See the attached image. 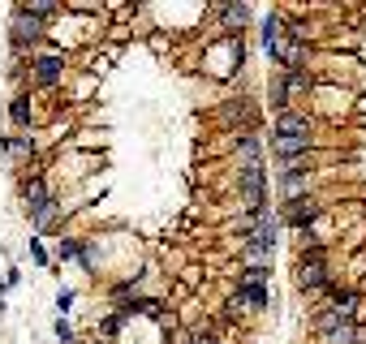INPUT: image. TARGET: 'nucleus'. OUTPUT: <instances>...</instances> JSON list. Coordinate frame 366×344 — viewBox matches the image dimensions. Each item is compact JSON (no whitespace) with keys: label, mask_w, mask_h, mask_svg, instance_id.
<instances>
[{"label":"nucleus","mask_w":366,"mask_h":344,"mask_svg":"<svg viewBox=\"0 0 366 344\" xmlns=\"http://www.w3.org/2000/svg\"><path fill=\"white\" fill-rule=\"evenodd\" d=\"M237 189H241L246 211L259 215V211L267 207V172H263V164H241V168H237Z\"/></svg>","instance_id":"1"},{"label":"nucleus","mask_w":366,"mask_h":344,"mask_svg":"<svg viewBox=\"0 0 366 344\" xmlns=\"http://www.w3.org/2000/svg\"><path fill=\"white\" fill-rule=\"evenodd\" d=\"M319 215H323V203L314 198V194H302V198L284 203L276 219H280V224H289V228H302V233H306V228H310V224H314Z\"/></svg>","instance_id":"2"},{"label":"nucleus","mask_w":366,"mask_h":344,"mask_svg":"<svg viewBox=\"0 0 366 344\" xmlns=\"http://www.w3.org/2000/svg\"><path fill=\"white\" fill-rule=\"evenodd\" d=\"M310 155H302V159H284V168H280V194H284V203H293V198H302V194L310 189Z\"/></svg>","instance_id":"3"},{"label":"nucleus","mask_w":366,"mask_h":344,"mask_svg":"<svg viewBox=\"0 0 366 344\" xmlns=\"http://www.w3.org/2000/svg\"><path fill=\"white\" fill-rule=\"evenodd\" d=\"M314 331H319V344H362V327L358 323H340L332 314H314Z\"/></svg>","instance_id":"4"},{"label":"nucleus","mask_w":366,"mask_h":344,"mask_svg":"<svg viewBox=\"0 0 366 344\" xmlns=\"http://www.w3.org/2000/svg\"><path fill=\"white\" fill-rule=\"evenodd\" d=\"M310 82H314V78H310L306 69H289L284 78L276 82V91H272V104H276L280 112H289V100H293V95H306V91H310Z\"/></svg>","instance_id":"5"},{"label":"nucleus","mask_w":366,"mask_h":344,"mask_svg":"<svg viewBox=\"0 0 366 344\" xmlns=\"http://www.w3.org/2000/svg\"><path fill=\"white\" fill-rule=\"evenodd\" d=\"M31 82L35 86H61L65 82V56H56V52L35 56L31 61Z\"/></svg>","instance_id":"6"},{"label":"nucleus","mask_w":366,"mask_h":344,"mask_svg":"<svg viewBox=\"0 0 366 344\" xmlns=\"http://www.w3.org/2000/svg\"><path fill=\"white\" fill-rule=\"evenodd\" d=\"M353 310H358V292L332 284V288H328V306H323V314L340 318V323H353Z\"/></svg>","instance_id":"7"},{"label":"nucleus","mask_w":366,"mask_h":344,"mask_svg":"<svg viewBox=\"0 0 366 344\" xmlns=\"http://www.w3.org/2000/svg\"><path fill=\"white\" fill-rule=\"evenodd\" d=\"M9 35H13V43H17V47L39 43V39H43V22H39V17H31L26 9H13V26H9Z\"/></svg>","instance_id":"8"},{"label":"nucleus","mask_w":366,"mask_h":344,"mask_svg":"<svg viewBox=\"0 0 366 344\" xmlns=\"http://www.w3.org/2000/svg\"><path fill=\"white\" fill-rule=\"evenodd\" d=\"M314 151V134H302V138H289V134H272V155L280 159H302Z\"/></svg>","instance_id":"9"},{"label":"nucleus","mask_w":366,"mask_h":344,"mask_svg":"<svg viewBox=\"0 0 366 344\" xmlns=\"http://www.w3.org/2000/svg\"><path fill=\"white\" fill-rule=\"evenodd\" d=\"M298 288L306 292H328L332 288V272L323 263H298Z\"/></svg>","instance_id":"10"},{"label":"nucleus","mask_w":366,"mask_h":344,"mask_svg":"<svg viewBox=\"0 0 366 344\" xmlns=\"http://www.w3.org/2000/svg\"><path fill=\"white\" fill-rule=\"evenodd\" d=\"M267 302H272L267 284H237V297H233V306H246V310H267Z\"/></svg>","instance_id":"11"},{"label":"nucleus","mask_w":366,"mask_h":344,"mask_svg":"<svg viewBox=\"0 0 366 344\" xmlns=\"http://www.w3.org/2000/svg\"><path fill=\"white\" fill-rule=\"evenodd\" d=\"M31 116H35L31 95H13V100H9V120H13L17 130H26V125H31Z\"/></svg>","instance_id":"12"},{"label":"nucleus","mask_w":366,"mask_h":344,"mask_svg":"<svg viewBox=\"0 0 366 344\" xmlns=\"http://www.w3.org/2000/svg\"><path fill=\"white\" fill-rule=\"evenodd\" d=\"M5 151H9L13 159H31V155H35V138H26V134H9V138H5Z\"/></svg>","instance_id":"13"},{"label":"nucleus","mask_w":366,"mask_h":344,"mask_svg":"<svg viewBox=\"0 0 366 344\" xmlns=\"http://www.w3.org/2000/svg\"><path fill=\"white\" fill-rule=\"evenodd\" d=\"M17 9H26V13L39 17V22H47V17L61 13V5H52V0H26V5H17Z\"/></svg>","instance_id":"14"},{"label":"nucleus","mask_w":366,"mask_h":344,"mask_svg":"<svg viewBox=\"0 0 366 344\" xmlns=\"http://www.w3.org/2000/svg\"><path fill=\"white\" fill-rule=\"evenodd\" d=\"M250 22V9L246 5H224V31H241Z\"/></svg>","instance_id":"15"},{"label":"nucleus","mask_w":366,"mask_h":344,"mask_svg":"<svg viewBox=\"0 0 366 344\" xmlns=\"http://www.w3.org/2000/svg\"><path fill=\"white\" fill-rule=\"evenodd\" d=\"M272 280V267H241L237 272V284H267Z\"/></svg>","instance_id":"16"},{"label":"nucleus","mask_w":366,"mask_h":344,"mask_svg":"<svg viewBox=\"0 0 366 344\" xmlns=\"http://www.w3.org/2000/svg\"><path fill=\"white\" fill-rule=\"evenodd\" d=\"M56 340H61V344H69V340H73V327L65 323V318H61V323H56Z\"/></svg>","instance_id":"17"},{"label":"nucleus","mask_w":366,"mask_h":344,"mask_svg":"<svg viewBox=\"0 0 366 344\" xmlns=\"http://www.w3.org/2000/svg\"><path fill=\"white\" fill-rule=\"evenodd\" d=\"M181 344H211L207 331H194V336H181Z\"/></svg>","instance_id":"18"},{"label":"nucleus","mask_w":366,"mask_h":344,"mask_svg":"<svg viewBox=\"0 0 366 344\" xmlns=\"http://www.w3.org/2000/svg\"><path fill=\"white\" fill-rule=\"evenodd\" d=\"M56 306H61V310H69V306H73V292H69V288H61V297H56Z\"/></svg>","instance_id":"19"},{"label":"nucleus","mask_w":366,"mask_h":344,"mask_svg":"<svg viewBox=\"0 0 366 344\" xmlns=\"http://www.w3.org/2000/svg\"><path fill=\"white\" fill-rule=\"evenodd\" d=\"M211 344H229V340H220V336H211Z\"/></svg>","instance_id":"20"}]
</instances>
